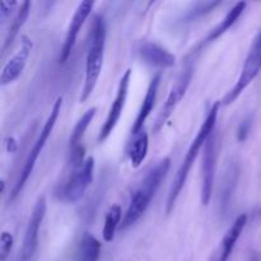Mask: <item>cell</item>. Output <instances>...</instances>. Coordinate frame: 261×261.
Masks as SVG:
<instances>
[{"mask_svg": "<svg viewBox=\"0 0 261 261\" xmlns=\"http://www.w3.org/2000/svg\"><path fill=\"white\" fill-rule=\"evenodd\" d=\"M219 106H221V102H216V103L212 106L211 111L208 112L206 119L204 120V122L201 124L195 139L191 142L190 147H189L188 152H186L185 158H184L182 163H181L180 168H178L177 173H176V177L175 180H173L172 186H171L170 194H168L167 204H166V214H167V216L171 214V212L173 211V206H175L176 201H177L181 190H182V188L185 186L191 167H193L194 162H195L196 158H198L199 150H200L201 148H204L208 138L213 134L217 119H218Z\"/></svg>", "mask_w": 261, "mask_h": 261, "instance_id": "1", "label": "cell"}, {"mask_svg": "<svg viewBox=\"0 0 261 261\" xmlns=\"http://www.w3.org/2000/svg\"><path fill=\"white\" fill-rule=\"evenodd\" d=\"M171 167V160L170 158H163L161 162H158L147 176L144 180L142 181L139 188L133 193L132 198H130L129 206L125 217L122 218L121 229H126L132 227L133 224L137 223L140 219V217L145 213V211L149 206L150 201L154 198L155 193L160 189L161 184L165 180L167 176L168 170Z\"/></svg>", "mask_w": 261, "mask_h": 261, "instance_id": "2", "label": "cell"}, {"mask_svg": "<svg viewBox=\"0 0 261 261\" xmlns=\"http://www.w3.org/2000/svg\"><path fill=\"white\" fill-rule=\"evenodd\" d=\"M105 45H106V23L102 15H94L88 53H87L84 86L82 96L79 98L81 102H86L96 88L97 82L101 75L102 65H103Z\"/></svg>", "mask_w": 261, "mask_h": 261, "instance_id": "3", "label": "cell"}, {"mask_svg": "<svg viewBox=\"0 0 261 261\" xmlns=\"http://www.w3.org/2000/svg\"><path fill=\"white\" fill-rule=\"evenodd\" d=\"M61 105H63V97H58V99H56L55 103H54L53 109H51V112L50 115H48L47 120H46L45 125H43L42 130H41L40 135H38L37 140L35 142L30 154H28L27 160H25L24 166H23L22 171H20L19 177H18L17 182H15L14 188H13L12 190L10 199H14L19 195L22 189L24 188L27 180L30 178V176L32 175L33 168H35L36 166V162H37L38 157H40L41 152H42V149L45 148L46 142H47L48 138H50L51 133H53L54 127H55L56 121H58V117L61 112Z\"/></svg>", "mask_w": 261, "mask_h": 261, "instance_id": "4", "label": "cell"}, {"mask_svg": "<svg viewBox=\"0 0 261 261\" xmlns=\"http://www.w3.org/2000/svg\"><path fill=\"white\" fill-rule=\"evenodd\" d=\"M261 71V32L255 37L252 41L251 47H250L249 54H247L245 63L242 65L241 73H240L239 79H237L236 84L227 92L226 96L222 98L221 103L224 106L233 103L242 92L254 82Z\"/></svg>", "mask_w": 261, "mask_h": 261, "instance_id": "5", "label": "cell"}, {"mask_svg": "<svg viewBox=\"0 0 261 261\" xmlns=\"http://www.w3.org/2000/svg\"><path fill=\"white\" fill-rule=\"evenodd\" d=\"M93 173L94 158L88 157L84 165L75 170V172L68 178V181L56 191V196L59 200L69 204H74L81 200L93 181Z\"/></svg>", "mask_w": 261, "mask_h": 261, "instance_id": "6", "label": "cell"}, {"mask_svg": "<svg viewBox=\"0 0 261 261\" xmlns=\"http://www.w3.org/2000/svg\"><path fill=\"white\" fill-rule=\"evenodd\" d=\"M193 74H194V69L191 65H188L182 71H181L178 78L176 79V82L173 83L170 93H168L167 99H166L165 105H163L157 120H155L154 126H153V132L154 133L160 132V130L163 127V125L166 124V121L172 116L176 107L178 106L181 99L185 97L186 91H188L189 86H190L191 83V79H193Z\"/></svg>", "mask_w": 261, "mask_h": 261, "instance_id": "7", "label": "cell"}, {"mask_svg": "<svg viewBox=\"0 0 261 261\" xmlns=\"http://www.w3.org/2000/svg\"><path fill=\"white\" fill-rule=\"evenodd\" d=\"M130 76H132V70H130V69H126V71L122 74L121 79H120L116 97H115L114 102H112L111 107H110L109 114H107L106 120H105L103 125H102L101 130H99L98 138H97V142L98 143L105 142V140L111 135V133L114 132L117 122H119L120 117H121L125 103H126L127 93H129Z\"/></svg>", "mask_w": 261, "mask_h": 261, "instance_id": "8", "label": "cell"}, {"mask_svg": "<svg viewBox=\"0 0 261 261\" xmlns=\"http://www.w3.org/2000/svg\"><path fill=\"white\" fill-rule=\"evenodd\" d=\"M45 214L46 199L45 196H41V198H38L37 203L33 208L30 222H28V226L25 228L19 261H31L35 256L38 246V232H40V227L42 224L43 218H45Z\"/></svg>", "mask_w": 261, "mask_h": 261, "instance_id": "9", "label": "cell"}, {"mask_svg": "<svg viewBox=\"0 0 261 261\" xmlns=\"http://www.w3.org/2000/svg\"><path fill=\"white\" fill-rule=\"evenodd\" d=\"M97 107H92L89 109L81 119L78 120V122L74 126L73 132H71L70 139H69V158L68 163L73 170H78L82 166L84 165V155H86V148L82 144V140H83L84 133L88 129V126L91 125L92 120L96 116Z\"/></svg>", "mask_w": 261, "mask_h": 261, "instance_id": "10", "label": "cell"}, {"mask_svg": "<svg viewBox=\"0 0 261 261\" xmlns=\"http://www.w3.org/2000/svg\"><path fill=\"white\" fill-rule=\"evenodd\" d=\"M216 137L214 132L206 140L204 145L203 165H201V204L208 205L212 199L214 186V176H216Z\"/></svg>", "mask_w": 261, "mask_h": 261, "instance_id": "11", "label": "cell"}, {"mask_svg": "<svg viewBox=\"0 0 261 261\" xmlns=\"http://www.w3.org/2000/svg\"><path fill=\"white\" fill-rule=\"evenodd\" d=\"M94 7V3L91 0H86V2L79 3L78 8H76L75 13L71 17L70 23H69L68 31H66L65 40H64L63 47H61L60 56H59V63L64 64L70 56L71 51H73L74 46H75L76 38H78L79 31H81L82 25L84 24L87 18L92 13V9Z\"/></svg>", "mask_w": 261, "mask_h": 261, "instance_id": "12", "label": "cell"}, {"mask_svg": "<svg viewBox=\"0 0 261 261\" xmlns=\"http://www.w3.org/2000/svg\"><path fill=\"white\" fill-rule=\"evenodd\" d=\"M32 47L33 43L32 41H31V38L28 37V36H22L20 50L8 61L4 65V68H3L2 75H0V84H2V86L12 83L15 79L19 78L22 71L24 70L25 64H27L28 58H30Z\"/></svg>", "mask_w": 261, "mask_h": 261, "instance_id": "13", "label": "cell"}, {"mask_svg": "<svg viewBox=\"0 0 261 261\" xmlns=\"http://www.w3.org/2000/svg\"><path fill=\"white\" fill-rule=\"evenodd\" d=\"M139 55L145 63L157 68H172L176 64V56L155 42L143 43L139 47Z\"/></svg>", "mask_w": 261, "mask_h": 261, "instance_id": "14", "label": "cell"}, {"mask_svg": "<svg viewBox=\"0 0 261 261\" xmlns=\"http://www.w3.org/2000/svg\"><path fill=\"white\" fill-rule=\"evenodd\" d=\"M161 74H155L154 76L150 81L149 86H148L147 93H145L144 99H143V103L140 106L139 112H138V116L135 119L134 124L132 127V134L137 135L138 133H140L143 130V125L145 124L147 119L149 117L150 112L153 111L155 106V101H157V94H158V88H160L161 84Z\"/></svg>", "mask_w": 261, "mask_h": 261, "instance_id": "15", "label": "cell"}, {"mask_svg": "<svg viewBox=\"0 0 261 261\" xmlns=\"http://www.w3.org/2000/svg\"><path fill=\"white\" fill-rule=\"evenodd\" d=\"M247 223V216L246 214H241L239 218L234 221V223L229 227L227 233L222 239L221 245H219L218 251V261H228L231 256L232 251H233L234 246H236L237 241L241 237L242 231L245 229Z\"/></svg>", "mask_w": 261, "mask_h": 261, "instance_id": "16", "label": "cell"}, {"mask_svg": "<svg viewBox=\"0 0 261 261\" xmlns=\"http://www.w3.org/2000/svg\"><path fill=\"white\" fill-rule=\"evenodd\" d=\"M246 3L245 2H239L236 5H234L233 8H232L231 10L228 12V14L226 15V17L223 18V19L221 20V23H219L218 25H217L216 28H213V30L209 32V35L206 36L205 41H204V43H211L213 42V41H216L217 38L221 37L223 33H226L227 31L229 30V28L232 27V25L236 23V20L239 19L240 17H241V14L244 13V10L246 9Z\"/></svg>", "mask_w": 261, "mask_h": 261, "instance_id": "17", "label": "cell"}, {"mask_svg": "<svg viewBox=\"0 0 261 261\" xmlns=\"http://www.w3.org/2000/svg\"><path fill=\"white\" fill-rule=\"evenodd\" d=\"M99 256H101V242L93 234L86 232L76 250V261H98Z\"/></svg>", "mask_w": 261, "mask_h": 261, "instance_id": "18", "label": "cell"}, {"mask_svg": "<svg viewBox=\"0 0 261 261\" xmlns=\"http://www.w3.org/2000/svg\"><path fill=\"white\" fill-rule=\"evenodd\" d=\"M148 147H149V137L145 130H142L137 135H134V140L129 150L130 163L133 167L138 168L142 165L148 154Z\"/></svg>", "mask_w": 261, "mask_h": 261, "instance_id": "19", "label": "cell"}, {"mask_svg": "<svg viewBox=\"0 0 261 261\" xmlns=\"http://www.w3.org/2000/svg\"><path fill=\"white\" fill-rule=\"evenodd\" d=\"M30 12H31V3L23 2L22 4H20L19 9H18L17 14H15L14 19H13L12 24H10L9 31H8V33H7L4 46H3V53H5V51L8 50V47L12 45V42L14 41V38L17 37L18 32H19L20 28L23 27V24H24L25 20H27L28 15H30Z\"/></svg>", "mask_w": 261, "mask_h": 261, "instance_id": "20", "label": "cell"}, {"mask_svg": "<svg viewBox=\"0 0 261 261\" xmlns=\"http://www.w3.org/2000/svg\"><path fill=\"white\" fill-rule=\"evenodd\" d=\"M122 212L119 205H112L109 209L105 217V224H103V231H102V236L106 242H111L115 239V233L119 227L120 222H121Z\"/></svg>", "mask_w": 261, "mask_h": 261, "instance_id": "21", "label": "cell"}, {"mask_svg": "<svg viewBox=\"0 0 261 261\" xmlns=\"http://www.w3.org/2000/svg\"><path fill=\"white\" fill-rule=\"evenodd\" d=\"M13 244H14V240H13L12 233L4 231L2 233V237H0V259L2 261L7 260L8 255L12 251Z\"/></svg>", "mask_w": 261, "mask_h": 261, "instance_id": "22", "label": "cell"}, {"mask_svg": "<svg viewBox=\"0 0 261 261\" xmlns=\"http://www.w3.org/2000/svg\"><path fill=\"white\" fill-rule=\"evenodd\" d=\"M15 5H17V3L15 2L0 3V17H2V19H5V18L10 14V12H12V9L15 7Z\"/></svg>", "mask_w": 261, "mask_h": 261, "instance_id": "23", "label": "cell"}, {"mask_svg": "<svg viewBox=\"0 0 261 261\" xmlns=\"http://www.w3.org/2000/svg\"><path fill=\"white\" fill-rule=\"evenodd\" d=\"M250 125L251 124H250L249 120H246V121H244L241 125H240V129H239L240 142H244V140L247 138V135H249V132H250Z\"/></svg>", "mask_w": 261, "mask_h": 261, "instance_id": "24", "label": "cell"}, {"mask_svg": "<svg viewBox=\"0 0 261 261\" xmlns=\"http://www.w3.org/2000/svg\"><path fill=\"white\" fill-rule=\"evenodd\" d=\"M252 261H256V260H252Z\"/></svg>", "mask_w": 261, "mask_h": 261, "instance_id": "25", "label": "cell"}, {"mask_svg": "<svg viewBox=\"0 0 261 261\" xmlns=\"http://www.w3.org/2000/svg\"><path fill=\"white\" fill-rule=\"evenodd\" d=\"M260 213H261V209H260Z\"/></svg>", "mask_w": 261, "mask_h": 261, "instance_id": "26", "label": "cell"}]
</instances>
